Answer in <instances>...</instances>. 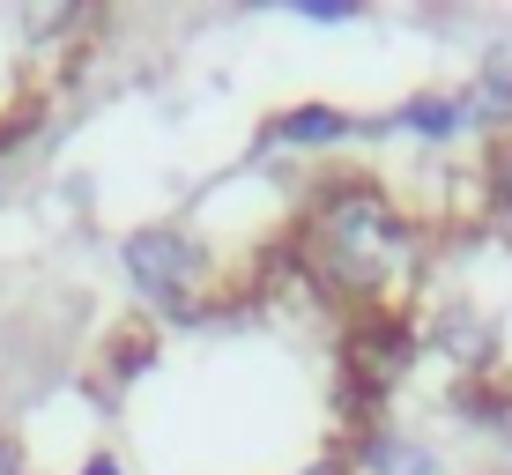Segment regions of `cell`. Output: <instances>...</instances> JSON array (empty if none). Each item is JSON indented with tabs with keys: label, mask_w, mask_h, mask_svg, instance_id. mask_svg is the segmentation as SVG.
<instances>
[{
	"label": "cell",
	"mask_w": 512,
	"mask_h": 475,
	"mask_svg": "<svg viewBox=\"0 0 512 475\" xmlns=\"http://www.w3.org/2000/svg\"><path fill=\"white\" fill-rule=\"evenodd\" d=\"M416 260V223L394 208V193L364 171H342L312 193V268L327 290L349 297H379L409 275Z\"/></svg>",
	"instance_id": "1"
},
{
	"label": "cell",
	"mask_w": 512,
	"mask_h": 475,
	"mask_svg": "<svg viewBox=\"0 0 512 475\" xmlns=\"http://www.w3.org/2000/svg\"><path fill=\"white\" fill-rule=\"evenodd\" d=\"M119 268H127V283L149 297L156 312H193V297L208 290V245L179 231V223H141V231L119 238Z\"/></svg>",
	"instance_id": "2"
},
{
	"label": "cell",
	"mask_w": 512,
	"mask_h": 475,
	"mask_svg": "<svg viewBox=\"0 0 512 475\" xmlns=\"http://www.w3.org/2000/svg\"><path fill=\"white\" fill-rule=\"evenodd\" d=\"M357 134H394L386 119H349L342 104H290L260 127V149H342Z\"/></svg>",
	"instance_id": "3"
},
{
	"label": "cell",
	"mask_w": 512,
	"mask_h": 475,
	"mask_svg": "<svg viewBox=\"0 0 512 475\" xmlns=\"http://www.w3.org/2000/svg\"><path fill=\"white\" fill-rule=\"evenodd\" d=\"M349 468H357V475H446L438 446H423V438L394 431V424H372V431H364L357 453H349Z\"/></svg>",
	"instance_id": "4"
},
{
	"label": "cell",
	"mask_w": 512,
	"mask_h": 475,
	"mask_svg": "<svg viewBox=\"0 0 512 475\" xmlns=\"http://www.w3.org/2000/svg\"><path fill=\"white\" fill-rule=\"evenodd\" d=\"M401 364H409V334H401V320H364V334H357V342H349V379H357V386H379V394H386V386H394L401 379Z\"/></svg>",
	"instance_id": "5"
},
{
	"label": "cell",
	"mask_w": 512,
	"mask_h": 475,
	"mask_svg": "<svg viewBox=\"0 0 512 475\" xmlns=\"http://www.w3.org/2000/svg\"><path fill=\"white\" fill-rule=\"evenodd\" d=\"M453 97H461V127H483V134L512 127V60H490L483 75H475L468 90H453Z\"/></svg>",
	"instance_id": "6"
},
{
	"label": "cell",
	"mask_w": 512,
	"mask_h": 475,
	"mask_svg": "<svg viewBox=\"0 0 512 475\" xmlns=\"http://www.w3.org/2000/svg\"><path fill=\"white\" fill-rule=\"evenodd\" d=\"M386 127L416 134V142H453V134H468L461 127V97H453V90H416L401 112H386Z\"/></svg>",
	"instance_id": "7"
},
{
	"label": "cell",
	"mask_w": 512,
	"mask_h": 475,
	"mask_svg": "<svg viewBox=\"0 0 512 475\" xmlns=\"http://www.w3.org/2000/svg\"><path fill=\"white\" fill-rule=\"evenodd\" d=\"M431 334H438V349H446L453 364H468V372H490V327H483V312H475V305H446Z\"/></svg>",
	"instance_id": "8"
},
{
	"label": "cell",
	"mask_w": 512,
	"mask_h": 475,
	"mask_svg": "<svg viewBox=\"0 0 512 475\" xmlns=\"http://www.w3.org/2000/svg\"><path fill=\"white\" fill-rule=\"evenodd\" d=\"M290 15H305V23H357V0H290Z\"/></svg>",
	"instance_id": "9"
},
{
	"label": "cell",
	"mask_w": 512,
	"mask_h": 475,
	"mask_svg": "<svg viewBox=\"0 0 512 475\" xmlns=\"http://www.w3.org/2000/svg\"><path fill=\"white\" fill-rule=\"evenodd\" d=\"M490 193H498V208L512 216V134H505L498 149H490Z\"/></svg>",
	"instance_id": "10"
},
{
	"label": "cell",
	"mask_w": 512,
	"mask_h": 475,
	"mask_svg": "<svg viewBox=\"0 0 512 475\" xmlns=\"http://www.w3.org/2000/svg\"><path fill=\"white\" fill-rule=\"evenodd\" d=\"M483 416H490V431H498V438H505V446H512V394H505V401H490V409H483Z\"/></svg>",
	"instance_id": "11"
},
{
	"label": "cell",
	"mask_w": 512,
	"mask_h": 475,
	"mask_svg": "<svg viewBox=\"0 0 512 475\" xmlns=\"http://www.w3.org/2000/svg\"><path fill=\"white\" fill-rule=\"evenodd\" d=\"M75 475H127V468H119V461H112V453H90V461H82Z\"/></svg>",
	"instance_id": "12"
},
{
	"label": "cell",
	"mask_w": 512,
	"mask_h": 475,
	"mask_svg": "<svg viewBox=\"0 0 512 475\" xmlns=\"http://www.w3.org/2000/svg\"><path fill=\"white\" fill-rule=\"evenodd\" d=\"M0 475H8V453H0Z\"/></svg>",
	"instance_id": "13"
}]
</instances>
